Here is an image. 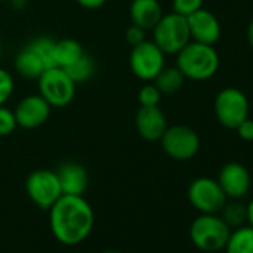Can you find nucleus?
Here are the masks:
<instances>
[{
  "label": "nucleus",
  "instance_id": "f03ea898",
  "mask_svg": "<svg viewBox=\"0 0 253 253\" xmlns=\"http://www.w3.org/2000/svg\"><path fill=\"white\" fill-rule=\"evenodd\" d=\"M176 66L185 79L207 81L213 78L219 69V55L213 45L200 42H188L177 54Z\"/></svg>",
  "mask_w": 253,
  "mask_h": 253
},
{
  "label": "nucleus",
  "instance_id": "393cba45",
  "mask_svg": "<svg viewBox=\"0 0 253 253\" xmlns=\"http://www.w3.org/2000/svg\"><path fill=\"white\" fill-rule=\"evenodd\" d=\"M17 119L14 115V110L0 106V137H6L12 134L17 128Z\"/></svg>",
  "mask_w": 253,
  "mask_h": 253
},
{
  "label": "nucleus",
  "instance_id": "20e7f679",
  "mask_svg": "<svg viewBox=\"0 0 253 253\" xmlns=\"http://www.w3.org/2000/svg\"><path fill=\"white\" fill-rule=\"evenodd\" d=\"M39 94L49 103L51 107L69 106L76 94V84L61 67L46 69L38 79Z\"/></svg>",
  "mask_w": 253,
  "mask_h": 253
},
{
  "label": "nucleus",
  "instance_id": "5701e85b",
  "mask_svg": "<svg viewBox=\"0 0 253 253\" xmlns=\"http://www.w3.org/2000/svg\"><path fill=\"white\" fill-rule=\"evenodd\" d=\"M55 42L49 36H39L35 38L29 45L33 48V51L41 57V60L45 63L46 69L49 67H57L55 63Z\"/></svg>",
  "mask_w": 253,
  "mask_h": 253
},
{
  "label": "nucleus",
  "instance_id": "f704fd0d",
  "mask_svg": "<svg viewBox=\"0 0 253 253\" xmlns=\"http://www.w3.org/2000/svg\"><path fill=\"white\" fill-rule=\"evenodd\" d=\"M0 2H8V0H0Z\"/></svg>",
  "mask_w": 253,
  "mask_h": 253
},
{
  "label": "nucleus",
  "instance_id": "c85d7f7f",
  "mask_svg": "<svg viewBox=\"0 0 253 253\" xmlns=\"http://www.w3.org/2000/svg\"><path fill=\"white\" fill-rule=\"evenodd\" d=\"M237 134L244 142H253V119L247 118L237 126Z\"/></svg>",
  "mask_w": 253,
  "mask_h": 253
},
{
  "label": "nucleus",
  "instance_id": "dca6fc26",
  "mask_svg": "<svg viewBox=\"0 0 253 253\" xmlns=\"http://www.w3.org/2000/svg\"><path fill=\"white\" fill-rule=\"evenodd\" d=\"M164 12L158 0H133L130 5V18L133 24L143 30H154Z\"/></svg>",
  "mask_w": 253,
  "mask_h": 253
},
{
  "label": "nucleus",
  "instance_id": "412c9836",
  "mask_svg": "<svg viewBox=\"0 0 253 253\" xmlns=\"http://www.w3.org/2000/svg\"><path fill=\"white\" fill-rule=\"evenodd\" d=\"M63 70L70 76V79L75 84H81V82H86L88 79L92 78V75L95 72V64H94V60L85 52L79 60H76L73 64L64 67Z\"/></svg>",
  "mask_w": 253,
  "mask_h": 253
},
{
  "label": "nucleus",
  "instance_id": "2eb2a0df",
  "mask_svg": "<svg viewBox=\"0 0 253 253\" xmlns=\"http://www.w3.org/2000/svg\"><path fill=\"white\" fill-rule=\"evenodd\" d=\"M63 195H84L88 188V171L79 163H63L57 170Z\"/></svg>",
  "mask_w": 253,
  "mask_h": 253
},
{
  "label": "nucleus",
  "instance_id": "ddd939ff",
  "mask_svg": "<svg viewBox=\"0 0 253 253\" xmlns=\"http://www.w3.org/2000/svg\"><path fill=\"white\" fill-rule=\"evenodd\" d=\"M186 21H188L191 41L194 42L214 45L222 35V27L219 20L214 17V14H211L204 8L186 17Z\"/></svg>",
  "mask_w": 253,
  "mask_h": 253
},
{
  "label": "nucleus",
  "instance_id": "a878e982",
  "mask_svg": "<svg viewBox=\"0 0 253 253\" xmlns=\"http://www.w3.org/2000/svg\"><path fill=\"white\" fill-rule=\"evenodd\" d=\"M204 5V0H173V12L182 17H189L191 14L201 9Z\"/></svg>",
  "mask_w": 253,
  "mask_h": 253
},
{
  "label": "nucleus",
  "instance_id": "aec40b11",
  "mask_svg": "<svg viewBox=\"0 0 253 253\" xmlns=\"http://www.w3.org/2000/svg\"><path fill=\"white\" fill-rule=\"evenodd\" d=\"M85 54L82 45L75 39H61L55 42V63L57 67H67Z\"/></svg>",
  "mask_w": 253,
  "mask_h": 253
},
{
  "label": "nucleus",
  "instance_id": "473e14b6",
  "mask_svg": "<svg viewBox=\"0 0 253 253\" xmlns=\"http://www.w3.org/2000/svg\"><path fill=\"white\" fill-rule=\"evenodd\" d=\"M247 41H249V45L253 48V20L250 21V24L247 27Z\"/></svg>",
  "mask_w": 253,
  "mask_h": 253
},
{
  "label": "nucleus",
  "instance_id": "4468645a",
  "mask_svg": "<svg viewBox=\"0 0 253 253\" xmlns=\"http://www.w3.org/2000/svg\"><path fill=\"white\" fill-rule=\"evenodd\" d=\"M134 121L139 136L146 142H158L169 126L167 118L164 112L160 109V106H140Z\"/></svg>",
  "mask_w": 253,
  "mask_h": 253
},
{
  "label": "nucleus",
  "instance_id": "f8f14e48",
  "mask_svg": "<svg viewBox=\"0 0 253 253\" xmlns=\"http://www.w3.org/2000/svg\"><path fill=\"white\" fill-rule=\"evenodd\" d=\"M216 180L219 182L225 195L231 200H240L244 195H247L252 185L247 167L237 161L226 163L220 169Z\"/></svg>",
  "mask_w": 253,
  "mask_h": 253
},
{
  "label": "nucleus",
  "instance_id": "6e6552de",
  "mask_svg": "<svg viewBox=\"0 0 253 253\" xmlns=\"http://www.w3.org/2000/svg\"><path fill=\"white\" fill-rule=\"evenodd\" d=\"M26 192L33 204L42 210H49L63 195L57 173L46 169L35 170L27 176Z\"/></svg>",
  "mask_w": 253,
  "mask_h": 253
},
{
  "label": "nucleus",
  "instance_id": "7c9ffc66",
  "mask_svg": "<svg viewBox=\"0 0 253 253\" xmlns=\"http://www.w3.org/2000/svg\"><path fill=\"white\" fill-rule=\"evenodd\" d=\"M246 209H247V225L253 228V198L249 201V204H246Z\"/></svg>",
  "mask_w": 253,
  "mask_h": 253
},
{
  "label": "nucleus",
  "instance_id": "4be33fe9",
  "mask_svg": "<svg viewBox=\"0 0 253 253\" xmlns=\"http://www.w3.org/2000/svg\"><path fill=\"white\" fill-rule=\"evenodd\" d=\"M222 213V219L225 220V223L232 229L246 225L247 222V209L246 204H243L238 200H232L231 203H225V206L220 210Z\"/></svg>",
  "mask_w": 253,
  "mask_h": 253
},
{
  "label": "nucleus",
  "instance_id": "0eeeda50",
  "mask_svg": "<svg viewBox=\"0 0 253 253\" xmlns=\"http://www.w3.org/2000/svg\"><path fill=\"white\" fill-rule=\"evenodd\" d=\"M160 142L166 155L176 161L192 160L198 154L201 146L198 133L188 125L167 126Z\"/></svg>",
  "mask_w": 253,
  "mask_h": 253
},
{
  "label": "nucleus",
  "instance_id": "2f4dec72",
  "mask_svg": "<svg viewBox=\"0 0 253 253\" xmlns=\"http://www.w3.org/2000/svg\"><path fill=\"white\" fill-rule=\"evenodd\" d=\"M14 9H24L27 6V0H9Z\"/></svg>",
  "mask_w": 253,
  "mask_h": 253
},
{
  "label": "nucleus",
  "instance_id": "b1692460",
  "mask_svg": "<svg viewBox=\"0 0 253 253\" xmlns=\"http://www.w3.org/2000/svg\"><path fill=\"white\" fill-rule=\"evenodd\" d=\"M161 92L160 89L155 86V84H146L140 88L139 91V103L140 106L145 107H151V106H158L161 101Z\"/></svg>",
  "mask_w": 253,
  "mask_h": 253
},
{
  "label": "nucleus",
  "instance_id": "f257e3e1",
  "mask_svg": "<svg viewBox=\"0 0 253 253\" xmlns=\"http://www.w3.org/2000/svg\"><path fill=\"white\" fill-rule=\"evenodd\" d=\"M49 226L61 244L76 246L91 234L94 210L84 195H61L49 209Z\"/></svg>",
  "mask_w": 253,
  "mask_h": 253
},
{
  "label": "nucleus",
  "instance_id": "9b49d317",
  "mask_svg": "<svg viewBox=\"0 0 253 253\" xmlns=\"http://www.w3.org/2000/svg\"><path fill=\"white\" fill-rule=\"evenodd\" d=\"M14 115L18 126L26 130H35L48 121L51 106L41 94H32L18 101Z\"/></svg>",
  "mask_w": 253,
  "mask_h": 253
},
{
  "label": "nucleus",
  "instance_id": "bb28decb",
  "mask_svg": "<svg viewBox=\"0 0 253 253\" xmlns=\"http://www.w3.org/2000/svg\"><path fill=\"white\" fill-rule=\"evenodd\" d=\"M12 92H14L12 75L5 69H0V106H3L11 98Z\"/></svg>",
  "mask_w": 253,
  "mask_h": 253
},
{
  "label": "nucleus",
  "instance_id": "7ed1b4c3",
  "mask_svg": "<svg viewBox=\"0 0 253 253\" xmlns=\"http://www.w3.org/2000/svg\"><path fill=\"white\" fill-rule=\"evenodd\" d=\"M231 228L217 213H201L194 219L189 228V237L194 246L203 252L223 250L229 238Z\"/></svg>",
  "mask_w": 253,
  "mask_h": 253
},
{
  "label": "nucleus",
  "instance_id": "423d86ee",
  "mask_svg": "<svg viewBox=\"0 0 253 253\" xmlns=\"http://www.w3.org/2000/svg\"><path fill=\"white\" fill-rule=\"evenodd\" d=\"M152 32L154 42L164 54H177L188 42H191L186 18L174 12L163 15Z\"/></svg>",
  "mask_w": 253,
  "mask_h": 253
},
{
  "label": "nucleus",
  "instance_id": "39448f33",
  "mask_svg": "<svg viewBox=\"0 0 253 253\" xmlns=\"http://www.w3.org/2000/svg\"><path fill=\"white\" fill-rule=\"evenodd\" d=\"M249 98L241 89L228 86L217 92L214 98V115L225 128L235 130L238 124L249 118Z\"/></svg>",
  "mask_w": 253,
  "mask_h": 253
},
{
  "label": "nucleus",
  "instance_id": "6ab92c4d",
  "mask_svg": "<svg viewBox=\"0 0 253 253\" xmlns=\"http://www.w3.org/2000/svg\"><path fill=\"white\" fill-rule=\"evenodd\" d=\"M152 82L155 84V86L160 89L161 94L171 95V94H176L177 91L182 89L183 82H185V76L177 69V66H174V67H164L157 75V78Z\"/></svg>",
  "mask_w": 253,
  "mask_h": 253
},
{
  "label": "nucleus",
  "instance_id": "1a4fd4ad",
  "mask_svg": "<svg viewBox=\"0 0 253 253\" xmlns=\"http://www.w3.org/2000/svg\"><path fill=\"white\" fill-rule=\"evenodd\" d=\"M130 69L133 75L142 81L152 82L166 67V54L154 41H145L133 46L130 52Z\"/></svg>",
  "mask_w": 253,
  "mask_h": 253
},
{
  "label": "nucleus",
  "instance_id": "72a5a7b5",
  "mask_svg": "<svg viewBox=\"0 0 253 253\" xmlns=\"http://www.w3.org/2000/svg\"><path fill=\"white\" fill-rule=\"evenodd\" d=\"M101 253H121V252H116V250H104Z\"/></svg>",
  "mask_w": 253,
  "mask_h": 253
},
{
  "label": "nucleus",
  "instance_id": "f3484780",
  "mask_svg": "<svg viewBox=\"0 0 253 253\" xmlns=\"http://www.w3.org/2000/svg\"><path fill=\"white\" fill-rule=\"evenodd\" d=\"M15 69L26 79H39V76L46 70V66L33 48L27 45L17 54Z\"/></svg>",
  "mask_w": 253,
  "mask_h": 253
},
{
  "label": "nucleus",
  "instance_id": "a211bd4d",
  "mask_svg": "<svg viewBox=\"0 0 253 253\" xmlns=\"http://www.w3.org/2000/svg\"><path fill=\"white\" fill-rule=\"evenodd\" d=\"M223 250L225 253H253V228L243 225L231 231Z\"/></svg>",
  "mask_w": 253,
  "mask_h": 253
},
{
  "label": "nucleus",
  "instance_id": "9d476101",
  "mask_svg": "<svg viewBox=\"0 0 253 253\" xmlns=\"http://www.w3.org/2000/svg\"><path fill=\"white\" fill-rule=\"evenodd\" d=\"M188 200L200 213H219L228 197L216 179L197 177L188 188Z\"/></svg>",
  "mask_w": 253,
  "mask_h": 253
},
{
  "label": "nucleus",
  "instance_id": "cd10ccee",
  "mask_svg": "<svg viewBox=\"0 0 253 253\" xmlns=\"http://www.w3.org/2000/svg\"><path fill=\"white\" fill-rule=\"evenodd\" d=\"M125 41L133 48L146 41V30H143L142 27H139L136 24H131L125 32Z\"/></svg>",
  "mask_w": 253,
  "mask_h": 253
},
{
  "label": "nucleus",
  "instance_id": "c756f323",
  "mask_svg": "<svg viewBox=\"0 0 253 253\" xmlns=\"http://www.w3.org/2000/svg\"><path fill=\"white\" fill-rule=\"evenodd\" d=\"M76 2L85 9H98L107 2V0H76Z\"/></svg>",
  "mask_w": 253,
  "mask_h": 253
}]
</instances>
